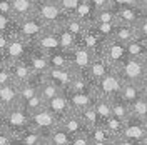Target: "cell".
<instances>
[{
  "mask_svg": "<svg viewBox=\"0 0 147 145\" xmlns=\"http://www.w3.org/2000/svg\"><path fill=\"white\" fill-rule=\"evenodd\" d=\"M79 2L80 0H57V5L62 9L65 15H72L77 9V5H79Z\"/></svg>",
  "mask_w": 147,
  "mask_h": 145,
  "instance_id": "cell-45",
  "label": "cell"
},
{
  "mask_svg": "<svg viewBox=\"0 0 147 145\" xmlns=\"http://www.w3.org/2000/svg\"><path fill=\"white\" fill-rule=\"evenodd\" d=\"M117 23H125V25H136L140 18L144 17V12L139 5H125V7H117L114 9Z\"/></svg>",
  "mask_w": 147,
  "mask_h": 145,
  "instance_id": "cell-15",
  "label": "cell"
},
{
  "mask_svg": "<svg viewBox=\"0 0 147 145\" xmlns=\"http://www.w3.org/2000/svg\"><path fill=\"white\" fill-rule=\"evenodd\" d=\"M92 105H94V109H95V112H97V117H99V120H100V124L112 115V109H110V100L109 99L94 93Z\"/></svg>",
  "mask_w": 147,
  "mask_h": 145,
  "instance_id": "cell-28",
  "label": "cell"
},
{
  "mask_svg": "<svg viewBox=\"0 0 147 145\" xmlns=\"http://www.w3.org/2000/svg\"><path fill=\"white\" fill-rule=\"evenodd\" d=\"M3 62V55H2V52H0V64Z\"/></svg>",
  "mask_w": 147,
  "mask_h": 145,
  "instance_id": "cell-60",
  "label": "cell"
},
{
  "mask_svg": "<svg viewBox=\"0 0 147 145\" xmlns=\"http://www.w3.org/2000/svg\"><path fill=\"white\" fill-rule=\"evenodd\" d=\"M60 92L62 90L55 85L54 82L49 80V79H45V77H40V79H38V93L42 95L44 100L52 99V97H55V95L60 93Z\"/></svg>",
  "mask_w": 147,
  "mask_h": 145,
  "instance_id": "cell-33",
  "label": "cell"
},
{
  "mask_svg": "<svg viewBox=\"0 0 147 145\" xmlns=\"http://www.w3.org/2000/svg\"><path fill=\"white\" fill-rule=\"evenodd\" d=\"M0 13H3V15H10V0H0Z\"/></svg>",
  "mask_w": 147,
  "mask_h": 145,
  "instance_id": "cell-52",
  "label": "cell"
},
{
  "mask_svg": "<svg viewBox=\"0 0 147 145\" xmlns=\"http://www.w3.org/2000/svg\"><path fill=\"white\" fill-rule=\"evenodd\" d=\"M87 137H89L90 145H117L115 137L110 135L109 130L102 124H97L95 127L87 128Z\"/></svg>",
  "mask_w": 147,
  "mask_h": 145,
  "instance_id": "cell-18",
  "label": "cell"
},
{
  "mask_svg": "<svg viewBox=\"0 0 147 145\" xmlns=\"http://www.w3.org/2000/svg\"><path fill=\"white\" fill-rule=\"evenodd\" d=\"M0 125L3 128H7L13 137H17L20 132H24L30 125V115L25 112L22 103H17L10 109L3 110V117H2Z\"/></svg>",
  "mask_w": 147,
  "mask_h": 145,
  "instance_id": "cell-2",
  "label": "cell"
},
{
  "mask_svg": "<svg viewBox=\"0 0 147 145\" xmlns=\"http://www.w3.org/2000/svg\"><path fill=\"white\" fill-rule=\"evenodd\" d=\"M94 22H99V23H117V17H115V12L114 9H102V10H95V18Z\"/></svg>",
  "mask_w": 147,
  "mask_h": 145,
  "instance_id": "cell-42",
  "label": "cell"
},
{
  "mask_svg": "<svg viewBox=\"0 0 147 145\" xmlns=\"http://www.w3.org/2000/svg\"><path fill=\"white\" fill-rule=\"evenodd\" d=\"M24 62L28 65V68L32 70V73L37 75V77H42V75L49 70V62H47L45 54L40 52V50H35L34 47H32V50L28 52V55L25 57Z\"/></svg>",
  "mask_w": 147,
  "mask_h": 145,
  "instance_id": "cell-14",
  "label": "cell"
},
{
  "mask_svg": "<svg viewBox=\"0 0 147 145\" xmlns=\"http://www.w3.org/2000/svg\"><path fill=\"white\" fill-rule=\"evenodd\" d=\"M119 95L125 100L127 103H132L134 100H137L140 97V89L137 83H130V82H124L119 90Z\"/></svg>",
  "mask_w": 147,
  "mask_h": 145,
  "instance_id": "cell-35",
  "label": "cell"
},
{
  "mask_svg": "<svg viewBox=\"0 0 147 145\" xmlns=\"http://www.w3.org/2000/svg\"><path fill=\"white\" fill-rule=\"evenodd\" d=\"M146 122H147V118H146Z\"/></svg>",
  "mask_w": 147,
  "mask_h": 145,
  "instance_id": "cell-61",
  "label": "cell"
},
{
  "mask_svg": "<svg viewBox=\"0 0 147 145\" xmlns=\"http://www.w3.org/2000/svg\"><path fill=\"white\" fill-rule=\"evenodd\" d=\"M47 28H49V25L44 23L35 13L15 22V32L20 37H24L25 40H28V42H34L35 38H38Z\"/></svg>",
  "mask_w": 147,
  "mask_h": 145,
  "instance_id": "cell-7",
  "label": "cell"
},
{
  "mask_svg": "<svg viewBox=\"0 0 147 145\" xmlns=\"http://www.w3.org/2000/svg\"><path fill=\"white\" fill-rule=\"evenodd\" d=\"M22 107H24L25 112L30 115V113H34L35 110L44 109V107H45V100L42 99V95H40L38 90H37V93H34L32 97H28L27 100H24V102H22Z\"/></svg>",
  "mask_w": 147,
  "mask_h": 145,
  "instance_id": "cell-37",
  "label": "cell"
},
{
  "mask_svg": "<svg viewBox=\"0 0 147 145\" xmlns=\"http://www.w3.org/2000/svg\"><path fill=\"white\" fill-rule=\"evenodd\" d=\"M9 82H12V75H10L9 67L2 62V64H0V85L9 83Z\"/></svg>",
  "mask_w": 147,
  "mask_h": 145,
  "instance_id": "cell-48",
  "label": "cell"
},
{
  "mask_svg": "<svg viewBox=\"0 0 147 145\" xmlns=\"http://www.w3.org/2000/svg\"><path fill=\"white\" fill-rule=\"evenodd\" d=\"M79 113V117H80V120L84 122V125H85V128H90V127H95L97 124H100V120H99V117H97V112H95V109H94V105H87L85 109H82L80 112H77Z\"/></svg>",
  "mask_w": 147,
  "mask_h": 145,
  "instance_id": "cell-36",
  "label": "cell"
},
{
  "mask_svg": "<svg viewBox=\"0 0 147 145\" xmlns=\"http://www.w3.org/2000/svg\"><path fill=\"white\" fill-rule=\"evenodd\" d=\"M32 50V44L20 37L17 32H13L9 38V44L3 50V64H12V62H20L25 60L28 52Z\"/></svg>",
  "mask_w": 147,
  "mask_h": 145,
  "instance_id": "cell-4",
  "label": "cell"
},
{
  "mask_svg": "<svg viewBox=\"0 0 147 145\" xmlns=\"http://www.w3.org/2000/svg\"><path fill=\"white\" fill-rule=\"evenodd\" d=\"M45 109L50 110L55 117L59 118V122H60V120L67 115V113H70V112H72V110H70V107H69L67 95H65L64 90L60 92V93H57L55 97H52V99L45 100Z\"/></svg>",
  "mask_w": 147,
  "mask_h": 145,
  "instance_id": "cell-17",
  "label": "cell"
},
{
  "mask_svg": "<svg viewBox=\"0 0 147 145\" xmlns=\"http://www.w3.org/2000/svg\"><path fill=\"white\" fill-rule=\"evenodd\" d=\"M146 130L147 122L144 118L130 115L122 124V130H120V135L117 138V145H144Z\"/></svg>",
  "mask_w": 147,
  "mask_h": 145,
  "instance_id": "cell-1",
  "label": "cell"
},
{
  "mask_svg": "<svg viewBox=\"0 0 147 145\" xmlns=\"http://www.w3.org/2000/svg\"><path fill=\"white\" fill-rule=\"evenodd\" d=\"M32 47L35 50H40L44 54H52V52H60V44H59V37H57V32H55L54 27H49L42 34V35L35 38L34 42H30ZM64 52V50H62Z\"/></svg>",
  "mask_w": 147,
  "mask_h": 145,
  "instance_id": "cell-10",
  "label": "cell"
},
{
  "mask_svg": "<svg viewBox=\"0 0 147 145\" xmlns=\"http://www.w3.org/2000/svg\"><path fill=\"white\" fill-rule=\"evenodd\" d=\"M144 145H147V130H146V138H144Z\"/></svg>",
  "mask_w": 147,
  "mask_h": 145,
  "instance_id": "cell-59",
  "label": "cell"
},
{
  "mask_svg": "<svg viewBox=\"0 0 147 145\" xmlns=\"http://www.w3.org/2000/svg\"><path fill=\"white\" fill-rule=\"evenodd\" d=\"M15 32V20L9 15L0 13V34H13Z\"/></svg>",
  "mask_w": 147,
  "mask_h": 145,
  "instance_id": "cell-44",
  "label": "cell"
},
{
  "mask_svg": "<svg viewBox=\"0 0 147 145\" xmlns=\"http://www.w3.org/2000/svg\"><path fill=\"white\" fill-rule=\"evenodd\" d=\"M35 15L49 27H60L69 17L55 2H35Z\"/></svg>",
  "mask_w": 147,
  "mask_h": 145,
  "instance_id": "cell-6",
  "label": "cell"
},
{
  "mask_svg": "<svg viewBox=\"0 0 147 145\" xmlns=\"http://www.w3.org/2000/svg\"><path fill=\"white\" fill-rule=\"evenodd\" d=\"M122 83H124V80L120 79L119 72L115 70V67H112L104 77H100L97 82H94V89H92V92H94L95 95H100V97L110 99V97H114L115 93H119Z\"/></svg>",
  "mask_w": 147,
  "mask_h": 145,
  "instance_id": "cell-5",
  "label": "cell"
},
{
  "mask_svg": "<svg viewBox=\"0 0 147 145\" xmlns=\"http://www.w3.org/2000/svg\"><path fill=\"white\" fill-rule=\"evenodd\" d=\"M67 95V102H69V107L72 112H80L82 109H85L87 105L92 103L94 99V92H70V90H64Z\"/></svg>",
  "mask_w": 147,
  "mask_h": 145,
  "instance_id": "cell-20",
  "label": "cell"
},
{
  "mask_svg": "<svg viewBox=\"0 0 147 145\" xmlns=\"http://www.w3.org/2000/svg\"><path fill=\"white\" fill-rule=\"evenodd\" d=\"M20 103L18 100V83L12 80L9 83L0 85V109L7 110L13 105Z\"/></svg>",
  "mask_w": 147,
  "mask_h": 145,
  "instance_id": "cell-16",
  "label": "cell"
},
{
  "mask_svg": "<svg viewBox=\"0 0 147 145\" xmlns=\"http://www.w3.org/2000/svg\"><path fill=\"white\" fill-rule=\"evenodd\" d=\"M112 38H114V40H119V42H122V44H127V42H130V40L137 38L136 27H134V25H125V23H117Z\"/></svg>",
  "mask_w": 147,
  "mask_h": 145,
  "instance_id": "cell-30",
  "label": "cell"
},
{
  "mask_svg": "<svg viewBox=\"0 0 147 145\" xmlns=\"http://www.w3.org/2000/svg\"><path fill=\"white\" fill-rule=\"evenodd\" d=\"M129 110H130V115L139 118H147V102L142 97H139L137 100H134L132 103H129Z\"/></svg>",
  "mask_w": 147,
  "mask_h": 145,
  "instance_id": "cell-40",
  "label": "cell"
},
{
  "mask_svg": "<svg viewBox=\"0 0 147 145\" xmlns=\"http://www.w3.org/2000/svg\"><path fill=\"white\" fill-rule=\"evenodd\" d=\"M59 118L55 117L50 110H47L45 107L40 110H35L34 113H30V125L37 130H40L42 134H49L50 130H54L55 127H59Z\"/></svg>",
  "mask_w": 147,
  "mask_h": 145,
  "instance_id": "cell-9",
  "label": "cell"
},
{
  "mask_svg": "<svg viewBox=\"0 0 147 145\" xmlns=\"http://www.w3.org/2000/svg\"><path fill=\"white\" fill-rule=\"evenodd\" d=\"M147 48V42L146 40H140V38H134L125 44V52L127 57H134V58H144Z\"/></svg>",
  "mask_w": 147,
  "mask_h": 145,
  "instance_id": "cell-34",
  "label": "cell"
},
{
  "mask_svg": "<svg viewBox=\"0 0 147 145\" xmlns=\"http://www.w3.org/2000/svg\"><path fill=\"white\" fill-rule=\"evenodd\" d=\"M90 3L94 5L95 10H102V9L110 7V0H90Z\"/></svg>",
  "mask_w": 147,
  "mask_h": 145,
  "instance_id": "cell-51",
  "label": "cell"
},
{
  "mask_svg": "<svg viewBox=\"0 0 147 145\" xmlns=\"http://www.w3.org/2000/svg\"><path fill=\"white\" fill-rule=\"evenodd\" d=\"M134 27H136L137 38H140V40H146V42H147V15H144V17L140 18V20H139Z\"/></svg>",
  "mask_w": 147,
  "mask_h": 145,
  "instance_id": "cell-46",
  "label": "cell"
},
{
  "mask_svg": "<svg viewBox=\"0 0 147 145\" xmlns=\"http://www.w3.org/2000/svg\"><path fill=\"white\" fill-rule=\"evenodd\" d=\"M140 0H110V9L125 7V5H139Z\"/></svg>",
  "mask_w": 147,
  "mask_h": 145,
  "instance_id": "cell-50",
  "label": "cell"
},
{
  "mask_svg": "<svg viewBox=\"0 0 147 145\" xmlns=\"http://www.w3.org/2000/svg\"><path fill=\"white\" fill-rule=\"evenodd\" d=\"M2 117H3V110L0 109V124H2Z\"/></svg>",
  "mask_w": 147,
  "mask_h": 145,
  "instance_id": "cell-58",
  "label": "cell"
},
{
  "mask_svg": "<svg viewBox=\"0 0 147 145\" xmlns=\"http://www.w3.org/2000/svg\"><path fill=\"white\" fill-rule=\"evenodd\" d=\"M109 100H110V109H112V115H114V117L120 118L122 122H124L125 118L130 117L129 103L120 97L119 93H115V95H114V97H110Z\"/></svg>",
  "mask_w": 147,
  "mask_h": 145,
  "instance_id": "cell-26",
  "label": "cell"
},
{
  "mask_svg": "<svg viewBox=\"0 0 147 145\" xmlns=\"http://www.w3.org/2000/svg\"><path fill=\"white\" fill-rule=\"evenodd\" d=\"M139 7L142 9V12H144V15H147V0H140Z\"/></svg>",
  "mask_w": 147,
  "mask_h": 145,
  "instance_id": "cell-55",
  "label": "cell"
},
{
  "mask_svg": "<svg viewBox=\"0 0 147 145\" xmlns=\"http://www.w3.org/2000/svg\"><path fill=\"white\" fill-rule=\"evenodd\" d=\"M47 145H72V135L59 125L47 134Z\"/></svg>",
  "mask_w": 147,
  "mask_h": 145,
  "instance_id": "cell-29",
  "label": "cell"
},
{
  "mask_svg": "<svg viewBox=\"0 0 147 145\" xmlns=\"http://www.w3.org/2000/svg\"><path fill=\"white\" fill-rule=\"evenodd\" d=\"M74 75H75V72L70 67H49V70L42 77H45L50 82H54L60 90H67L74 79Z\"/></svg>",
  "mask_w": 147,
  "mask_h": 145,
  "instance_id": "cell-12",
  "label": "cell"
},
{
  "mask_svg": "<svg viewBox=\"0 0 147 145\" xmlns=\"http://www.w3.org/2000/svg\"><path fill=\"white\" fill-rule=\"evenodd\" d=\"M115 25H117V23H99V22H94V23H92L94 30H95L97 34H100L105 40H112Z\"/></svg>",
  "mask_w": 147,
  "mask_h": 145,
  "instance_id": "cell-43",
  "label": "cell"
},
{
  "mask_svg": "<svg viewBox=\"0 0 147 145\" xmlns=\"http://www.w3.org/2000/svg\"><path fill=\"white\" fill-rule=\"evenodd\" d=\"M55 32H57V37H59V44H60V48L64 50V52H69V50H72L74 47L77 45V38L67 30L65 27H54Z\"/></svg>",
  "mask_w": 147,
  "mask_h": 145,
  "instance_id": "cell-31",
  "label": "cell"
},
{
  "mask_svg": "<svg viewBox=\"0 0 147 145\" xmlns=\"http://www.w3.org/2000/svg\"><path fill=\"white\" fill-rule=\"evenodd\" d=\"M49 67H69V57L67 52H52V54H45Z\"/></svg>",
  "mask_w": 147,
  "mask_h": 145,
  "instance_id": "cell-39",
  "label": "cell"
},
{
  "mask_svg": "<svg viewBox=\"0 0 147 145\" xmlns=\"http://www.w3.org/2000/svg\"><path fill=\"white\" fill-rule=\"evenodd\" d=\"M94 82L87 73H75L67 90L70 92H92Z\"/></svg>",
  "mask_w": 147,
  "mask_h": 145,
  "instance_id": "cell-27",
  "label": "cell"
},
{
  "mask_svg": "<svg viewBox=\"0 0 147 145\" xmlns=\"http://www.w3.org/2000/svg\"><path fill=\"white\" fill-rule=\"evenodd\" d=\"M67 57H69V67L75 73H87L94 54H92L90 50H87L85 47L77 44L72 50L67 52Z\"/></svg>",
  "mask_w": 147,
  "mask_h": 145,
  "instance_id": "cell-8",
  "label": "cell"
},
{
  "mask_svg": "<svg viewBox=\"0 0 147 145\" xmlns=\"http://www.w3.org/2000/svg\"><path fill=\"white\" fill-rule=\"evenodd\" d=\"M72 145H90L89 137H87V130L77 134V135H74L72 137Z\"/></svg>",
  "mask_w": 147,
  "mask_h": 145,
  "instance_id": "cell-49",
  "label": "cell"
},
{
  "mask_svg": "<svg viewBox=\"0 0 147 145\" xmlns=\"http://www.w3.org/2000/svg\"><path fill=\"white\" fill-rule=\"evenodd\" d=\"M62 27H65L70 34H72L75 38H79L80 37V34H82L84 30L87 28V25L85 23H82L80 20H77L75 17H72V15H69V17L65 18V22H64V25Z\"/></svg>",
  "mask_w": 147,
  "mask_h": 145,
  "instance_id": "cell-38",
  "label": "cell"
},
{
  "mask_svg": "<svg viewBox=\"0 0 147 145\" xmlns=\"http://www.w3.org/2000/svg\"><path fill=\"white\" fill-rule=\"evenodd\" d=\"M12 35V34H10ZM9 34H0V52L3 54V50H5V47L9 44V38H10Z\"/></svg>",
  "mask_w": 147,
  "mask_h": 145,
  "instance_id": "cell-53",
  "label": "cell"
},
{
  "mask_svg": "<svg viewBox=\"0 0 147 145\" xmlns=\"http://www.w3.org/2000/svg\"><path fill=\"white\" fill-rule=\"evenodd\" d=\"M59 125L64 128L69 135H72V137L77 135V134H80V132H85V130H87L85 125H84V122L80 120V117H79V113H75V112L67 113V115L60 120V124H59Z\"/></svg>",
  "mask_w": 147,
  "mask_h": 145,
  "instance_id": "cell-23",
  "label": "cell"
},
{
  "mask_svg": "<svg viewBox=\"0 0 147 145\" xmlns=\"http://www.w3.org/2000/svg\"><path fill=\"white\" fill-rule=\"evenodd\" d=\"M115 70L119 72L120 79L124 82H130V83H140L147 77V65L144 58H134V57H125L120 62Z\"/></svg>",
  "mask_w": 147,
  "mask_h": 145,
  "instance_id": "cell-3",
  "label": "cell"
},
{
  "mask_svg": "<svg viewBox=\"0 0 147 145\" xmlns=\"http://www.w3.org/2000/svg\"><path fill=\"white\" fill-rule=\"evenodd\" d=\"M122 120L120 118H117V117H114V115H110L107 120H104L102 122V125L109 130V134L112 137H115V142H117V138H119V135H120V130H122Z\"/></svg>",
  "mask_w": 147,
  "mask_h": 145,
  "instance_id": "cell-41",
  "label": "cell"
},
{
  "mask_svg": "<svg viewBox=\"0 0 147 145\" xmlns=\"http://www.w3.org/2000/svg\"><path fill=\"white\" fill-rule=\"evenodd\" d=\"M72 17H75L77 20H80L85 25H92L94 18H95V9L90 3V0H80L75 12L72 13Z\"/></svg>",
  "mask_w": 147,
  "mask_h": 145,
  "instance_id": "cell-25",
  "label": "cell"
},
{
  "mask_svg": "<svg viewBox=\"0 0 147 145\" xmlns=\"http://www.w3.org/2000/svg\"><path fill=\"white\" fill-rule=\"evenodd\" d=\"M139 89H140V97L147 102V77L139 83Z\"/></svg>",
  "mask_w": 147,
  "mask_h": 145,
  "instance_id": "cell-54",
  "label": "cell"
},
{
  "mask_svg": "<svg viewBox=\"0 0 147 145\" xmlns=\"http://www.w3.org/2000/svg\"><path fill=\"white\" fill-rule=\"evenodd\" d=\"M9 67L10 70V75H12V80L15 82V83H24V82L30 80L32 77H34V73L32 70L28 68V65L24 62V60H20V62H12V64H5Z\"/></svg>",
  "mask_w": 147,
  "mask_h": 145,
  "instance_id": "cell-24",
  "label": "cell"
},
{
  "mask_svg": "<svg viewBox=\"0 0 147 145\" xmlns=\"http://www.w3.org/2000/svg\"><path fill=\"white\" fill-rule=\"evenodd\" d=\"M105 42H107V40H105L100 34H97L92 25H87V28H85L82 34H80V37L77 38V44L82 45V47H85L87 50H90L94 55L100 54Z\"/></svg>",
  "mask_w": 147,
  "mask_h": 145,
  "instance_id": "cell-11",
  "label": "cell"
},
{
  "mask_svg": "<svg viewBox=\"0 0 147 145\" xmlns=\"http://www.w3.org/2000/svg\"><path fill=\"white\" fill-rule=\"evenodd\" d=\"M35 13V0H10V15L17 22Z\"/></svg>",
  "mask_w": 147,
  "mask_h": 145,
  "instance_id": "cell-19",
  "label": "cell"
},
{
  "mask_svg": "<svg viewBox=\"0 0 147 145\" xmlns=\"http://www.w3.org/2000/svg\"><path fill=\"white\" fill-rule=\"evenodd\" d=\"M15 144V137L10 134L7 128L0 125V145H13Z\"/></svg>",
  "mask_w": 147,
  "mask_h": 145,
  "instance_id": "cell-47",
  "label": "cell"
},
{
  "mask_svg": "<svg viewBox=\"0 0 147 145\" xmlns=\"http://www.w3.org/2000/svg\"><path fill=\"white\" fill-rule=\"evenodd\" d=\"M144 62H146V65H147V48H146V54H144Z\"/></svg>",
  "mask_w": 147,
  "mask_h": 145,
  "instance_id": "cell-57",
  "label": "cell"
},
{
  "mask_svg": "<svg viewBox=\"0 0 147 145\" xmlns=\"http://www.w3.org/2000/svg\"><path fill=\"white\" fill-rule=\"evenodd\" d=\"M35 2H55L57 3V0H35Z\"/></svg>",
  "mask_w": 147,
  "mask_h": 145,
  "instance_id": "cell-56",
  "label": "cell"
},
{
  "mask_svg": "<svg viewBox=\"0 0 147 145\" xmlns=\"http://www.w3.org/2000/svg\"><path fill=\"white\" fill-rule=\"evenodd\" d=\"M112 68V65L105 60V57L102 54H95L92 57V62L89 65V70H87V75L92 79V82H97L100 77H104L105 73Z\"/></svg>",
  "mask_w": 147,
  "mask_h": 145,
  "instance_id": "cell-22",
  "label": "cell"
},
{
  "mask_svg": "<svg viewBox=\"0 0 147 145\" xmlns=\"http://www.w3.org/2000/svg\"><path fill=\"white\" fill-rule=\"evenodd\" d=\"M38 79H40V77L34 75L30 80H27V82H24V83L18 85V100H20V103H22L24 100H27L28 97H32L34 93H37V90H38Z\"/></svg>",
  "mask_w": 147,
  "mask_h": 145,
  "instance_id": "cell-32",
  "label": "cell"
},
{
  "mask_svg": "<svg viewBox=\"0 0 147 145\" xmlns=\"http://www.w3.org/2000/svg\"><path fill=\"white\" fill-rule=\"evenodd\" d=\"M15 144H24V145H47V135L42 134L40 130L34 128L28 125L24 132H20L15 137Z\"/></svg>",
  "mask_w": 147,
  "mask_h": 145,
  "instance_id": "cell-21",
  "label": "cell"
},
{
  "mask_svg": "<svg viewBox=\"0 0 147 145\" xmlns=\"http://www.w3.org/2000/svg\"><path fill=\"white\" fill-rule=\"evenodd\" d=\"M104 57H105V60L109 62L112 67H117V65L127 57V52H125V44H122L119 40H107L105 44H104V48H102L100 52Z\"/></svg>",
  "mask_w": 147,
  "mask_h": 145,
  "instance_id": "cell-13",
  "label": "cell"
}]
</instances>
